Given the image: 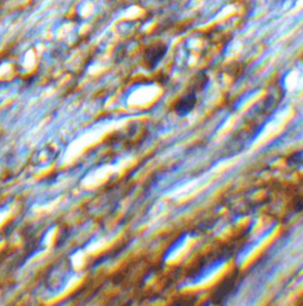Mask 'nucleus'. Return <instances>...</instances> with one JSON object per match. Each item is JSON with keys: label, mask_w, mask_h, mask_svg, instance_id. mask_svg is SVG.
<instances>
[{"label": "nucleus", "mask_w": 303, "mask_h": 306, "mask_svg": "<svg viewBox=\"0 0 303 306\" xmlns=\"http://www.w3.org/2000/svg\"><path fill=\"white\" fill-rule=\"evenodd\" d=\"M166 52H168V47L164 45H156L150 47L146 53V61L147 65L150 69H154L158 64L162 61V59L165 57Z\"/></svg>", "instance_id": "obj_1"}, {"label": "nucleus", "mask_w": 303, "mask_h": 306, "mask_svg": "<svg viewBox=\"0 0 303 306\" xmlns=\"http://www.w3.org/2000/svg\"><path fill=\"white\" fill-rule=\"evenodd\" d=\"M196 92H191V94L184 96V97H182L180 100L178 101V103L176 104V111H177L180 116L188 115V114L194 109V106H196Z\"/></svg>", "instance_id": "obj_2"}, {"label": "nucleus", "mask_w": 303, "mask_h": 306, "mask_svg": "<svg viewBox=\"0 0 303 306\" xmlns=\"http://www.w3.org/2000/svg\"><path fill=\"white\" fill-rule=\"evenodd\" d=\"M302 60H303V58H302Z\"/></svg>", "instance_id": "obj_3"}]
</instances>
